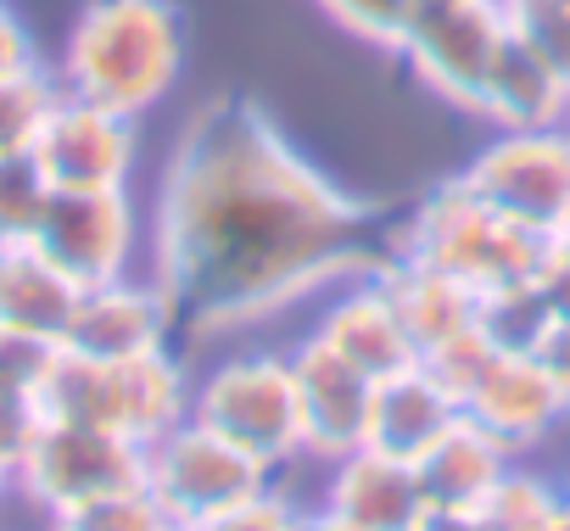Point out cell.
Wrapping results in <instances>:
<instances>
[{
  "instance_id": "9",
  "label": "cell",
  "mask_w": 570,
  "mask_h": 531,
  "mask_svg": "<svg viewBox=\"0 0 570 531\" xmlns=\"http://www.w3.org/2000/svg\"><path fill=\"white\" fill-rule=\"evenodd\" d=\"M18 498L29 509H40V520L90 503L101 492L118 486H146V448L118 436V431H96V425H73V420H46L29 442V453L18 459L12 475Z\"/></svg>"
},
{
  "instance_id": "29",
  "label": "cell",
  "mask_w": 570,
  "mask_h": 531,
  "mask_svg": "<svg viewBox=\"0 0 570 531\" xmlns=\"http://www.w3.org/2000/svg\"><path fill=\"white\" fill-rule=\"evenodd\" d=\"M303 514H308V498H303L292 481H268L257 498L224 509V514L207 520L202 531H303Z\"/></svg>"
},
{
  "instance_id": "16",
  "label": "cell",
  "mask_w": 570,
  "mask_h": 531,
  "mask_svg": "<svg viewBox=\"0 0 570 531\" xmlns=\"http://www.w3.org/2000/svg\"><path fill=\"white\" fill-rule=\"evenodd\" d=\"M464 414L475 425H487L498 442H509L520 459L537 453L559 425H570L548 370L537 358H509V353H492L481 381L464 392Z\"/></svg>"
},
{
  "instance_id": "2",
  "label": "cell",
  "mask_w": 570,
  "mask_h": 531,
  "mask_svg": "<svg viewBox=\"0 0 570 531\" xmlns=\"http://www.w3.org/2000/svg\"><path fill=\"white\" fill-rule=\"evenodd\" d=\"M185 73V18L174 0H85L57 62L68 96L146 118Z\"/></svg>"
},
{
  "instance_id": "11",
  "label": "cell",
  "mask_w": 570,
  "mask_h": 531,
  "mask_svg": "<svg viewBox=\"0 0 570 531\" xmlns=\"http://www.w3.org/2000/svg\"><path fill=\"white\" fill-rule=\"evenodd\" d=\"M29 157L51 190H124L140 163V118L57 90Z\"/></svg>"
},
{
  "instance_id": "12",
  "label": "cell",
  "mask_w": 570,
  "mask_h": 531,
  "mask_svg": "<svg viewBox=\"0 0 570 531\" xmlns=\"http://www.w3.org/2000/svg\"><path fill=\"white\" fill-rule=\"evenodd\" d=\"M179 336H185L179 331V308L140 269V275H124V281L79 292L62 347H73L85 358H151V353H174Z\"/></svg>"
},
{
  "instance_id": "7",
  "label": "cell",
  "mask_w": 570,
  "mask_h": 531,
  "mask_svg": "<svg viewBox=\"0 0 570 531\" xmlns=\"http://www.w3.org/2000/svg\"><path fill=\"white\" fill-rule=\"evenodd\" d=\"M503 51H509L503 0H425L397 57L414 68V79L431 96L475 118Z\"/></svg>"
},
{
  "instance_id": "41",
  "label": "cell",
  "mask_w": 570,
  "mask_h": 531,
  "mask_svg": "<svg viewBox=\"0 0 570 531\" xmlns=\"http://www.w3.org/2000/svg\"><path fill=\"white\" fill-rule=\"evenodd\" d=\"M0 7H7V0H0Z\"/></svg>"
},
{
  "instance_id": "38",
  "label": "cell",
  "mask_w": 570,
  "mask_h": 531,
  "mask_svg": "<svg viewBox=\"0 0 570 531\" xmlns=\"http://www.w3.org/2000/svg\"><path fill=\"white\" fill-rule=\"evenodd\" d=\"M12 492H18V486H12V464H0V503H7Z\"/></svg>"
},
{
  "instance_id": "42",
  "label": "cell",
  "mask_w": 570,
  "mask_h": 531,
  "mask_svg": "<svg viewBox=\"0 0 570 531\" xmlns=\"http://www.w3.org/2000/svg\"><path fill=\"white\" fill-rule=\"evenodd\" d=\"M564 235H570V229H564Z\"/></svg>"
},
{
  "instance_id": "22",
  "label": "cell",
  "mask_w": 570,
  "mask_h": 531,
  "mask_svg": "<svg viewBox=\"0 0 570 531\" xmlns=\"http://www.w3.org/2000/svg\"><path fill=\"white\" fill-rule=\"evenodd\" d=\"M553 308L542 303V292L525 281L514 286H498V292H481V308H475V331L487 336L492 353H509V358H537L542 342L553 336Z\"/></svg>"
},
{
  "instance_id": "30",
  "label": "cell",
  "mask_w": 570,
  "mask_h": 531,
  "mask_svg": "<svg viewBox=\"0 0 570 531\" xmlns=\"http://www.w3.org/2000/svg\"><path fill=\"white\" fill-rule=\"evenodd\" d=\"M453 397H459V409H464V392L481 381V370L492 364V347H487V336L481 331H470V336H459V342H448V347H436V353H425L420 358Z\"/></svg>"
},
{
  "instance_id": "20",
  "label": "cell",
  "mask_w": 570,
  "mask_h": 531,
  "mask_svg": "<svg viewBox=\"0 0 570 531\" xmlns=\"http://www.w3.org/2000/svg\"><path fill=\"white\" fill-rule=\"evenodd\" d=\"M459 397L425 370V364H409L386 381H375V403H370V448L381 453H397V459H420L453 420H459Z\"/></svg>"
},
{
  "instance_id": "27",
  "label": "cell",
  "mask_w": 570,
  "mask_h": 531,
  "mask_svg": "<svg viewBox=\"0 0 570 531\" xmlns=\"http://www.w3.org/2000/svg\"><path fill=\"white\" fill-rule=\"evenodd\" d=\"M57 73H29V79H7L0 85V157H23L57 101Z\"/></svg>"
},
{
  "instance_id": "13",
  "label": "cell",
  "mask_w": 570,
  "mask_h": 531,
  "mask_svg": "<svg viewBox=\"0 0 570 531\" xmlns=\"http://www.w3.org/2000/svg\"><path fill=\"white\" fill-rule=\"evenodd\" d=\"M285 353H292V375H297L308 464H331V459L364 448L375 381L358 364H347L342 353H331L314 331H303L297 342H285Z\"/></svg>"
},
{
  "instance_id": "19",
  "label": "cell",
  "mask_w": 570,
  "mask_h": 531,
  "mask_svg": "<svg viewBox=\"0 0 570 531\" xmlns=\"http://www.w3.org/2000/svg\"><path fill=\"white\" fill-rule=\"evenodd\" d=\"M73 303H79V286L35 240H7L0 246V331L40 336V342L62 347Z\"/></svg>"
},
{
  "instance_id": "3",
  "label": "cell",
  "mask_w": 570,
  "mask_h": 531,
  "mask_svg": "<svg viewBox=\"0 0 570 531\" xmlns=\"http://www.w3.org/2000/svg\"><path fill=\"white\" fill-rule=\"evenodd\" d=\"M185 420H196L213 436L252 453L274 481L308 464L292 353L274 342L240 336V347L218 353L207 370H190V414Z\"/></svg>"
},
{
  "instance_id": "26",
  "label": "cell",
  "mask_w": 570,
  "mask_h": 531,
  "mask_svg": "<svg viewBox=\"0 0 570 531\" xmlns=\"http://www.w3.org/2000/svg\"><path fill=\"white\" fill-rule=\"evenodd\" d=\"M509 35L570 85V0H503Z\"/></svg>"
},
{
  "instance_id": "31",
  "label": "cell",
  "mask_w": 570,
  "mask_h": 531,
  "mask_svg": "<svg viewBox=\"0 0 570 531\" xmlns=\"http://www.w3.org/2000/svg\"><path fill=\"white\" fill-rule=\"evenodd\" d=\"M51 364H57V342L0 331V386H18V392H35L40 397Z\"/></svg>"
},
{
  "instance_id": "1",
  "label": "cell",
  "mask_w": 570,
  "mask_h": 531,
  "mask_svg": "<svg viewBox=\"0 0 570 531\" xmlns=\"http://www.w3.org/2000/svg\"><path fill=\"white\" fill-rule=\"evenodd\" d=\"M386 257L370 201L336 185L257 101L196 107L157 174L146 275L190 342H240Z\"/></svg>"
},
{
  "instance_id": "10",
  "label": "cell",
  "mask_w": 570,
  "mask_h": 531,
  "mask_svg": "<svg viewBox=\"0 0 570 531\" xmlns=\"http://www.w3.org/2000/svg\"><path fill=\"white\" fill-rule=\"evenodd\" d=\"M274 475L240 453L235 442L213 436L207 425L196 420H179L174 431H163L151 448H146V492L163 503L168 520L179 525H207L218 520L224 509L257 498Z\"/></svg>"
},
{
  "instance_id": "17",
  "label": "cell",
  "mask_w": 570,
  "mask_h": 531,
  "mask_svg": "<svg viewBox=\"0 0 570 531\" xmlns=\"http://www.w3.org/2000/svg\"><path fill=\"white\" fill-rule=\"evenodd\" d=\"M375 275H381V286H386V297H392V308H397L420 358L475 331L481 292H470L464 281L431 269V263H414V257H392V252L375 263Z\"/></svg>"
},
{
  "instance_id": "8",
  "label": "cell",
  "mask_w": 570,
  "mask_h": 531,
  "mask_svg": "<svg viewBox=\"0 0 570 531\" xmlns=\"http://www.w3.org/2000/svg\"><path fill=\"white\" fill-rule=\"evenodd\" d=\"M29 240L79 292L146 269V213L129 185L124 190H51Z\"/></svg>"
},
{
  "instance_id": "5",
  "label": "cell",
  "mask_w": 570,
  "mask_h": 531,
  "mask_svg": "<svg viewBox=\"0 0 570 531\" xmlns=\"http://www.w3.org/2000/svg\"><path fill=\"white\" fill-rule=\"evenodd\" d=\"M386 252L431 263V269L464 281L470 292H498V286H514L531 275L542 235H531L514 218H503L498 207H487L453 174L431 196H420L397 229H386Z\"/></svg>"
},
{
  "instance_id": "6",
  "label": "cell",
  "mask_w": 570,
  "mask_h": 531,
  "mask_svg": "<svg viewBox=\"0 0 570 531\" xmlns=\"http://www.w3.org/2000/svg\"><path fill=\"white\" fill-rule=\"evenodd\" d=\"M459 179L520 229L542 240L564 235L570 229V124L492 129L481 151L459 168Z\"/></svg>"
},
{
  "instance_id": "34",
  "label": "cell",
  "mask_w": 570,
  "mask_h": 531,
  "mask_svg": "<svg viewBox=\"0 0 570 531\" xmlns=\"http://www.w3.org/2000/svg\"><path fill=\"white\" fill-rule=\"evenodd\" d=\"M46 62H40V51H35V35L23 29V18L12 12V7H0V85L7 79H29V73H40Z\"/></svg>"
},
{
  "instance_id": "21",
  "label": "cell",
  "mask_w": 570,
  "mask_h": 531,
  "mask_svg": "<svg viewBox=\"0 0 570 531\" xmlns=\"http://www.w3.org/2000/svg\"><path fill=\"white\" fill-rule=\"evenodd\" d=\"M487 129H542V124H570V85L509 35V51L487 85V101L475 112Z\"/></svg>"
},
{
  "instance_id": "25",
  "label": "cell",
  "mask_w": 570,
  "mask_h": 531,
  "mask_svg": "<svg viewBox=\"0 0 570 531\" xmlns=\"http://www.w3.org/2000/svg\"><path fill=\"white\" fill-rule=\"evenodd\" d=\"M314 7L336 29H347L353 40H364L375 51H403V40H409L425 0H314Z\"/></svg>"
},
{
  "instance_id": "33",
  "label": "cell",
  "mask_w": 570,
  "mask_h": 531,
  "mask_svg": "<svg viewBox=\"0 0 570 531\" xmlns=\"http://www.w3.org/2000/svg\"><path fill=\"white\" fill-rule=\"evenodd\" d=\"M531 286L542 292V303L553 308V319H570V235H548L537 263H531Z\"/></svg>"
},
{
  "instance_id": "32",
  "label": "cell",
  "mask_w": 570,
  "mask_h": 531,
  "mask_svg": "<svg viewBox=\"0 0 570 531\" xmlns=\"http://www.w3.org/2000/svg\"><path fill=\"white\" fill-rule=\"evenodd\" d=\"M40 425H46V409H40L35 392L0 386V464H12V475H18V459L29 453Z\"/></svg>"
},
{
  "instance_id": "15",
  "label": "cell",
  "mask_w": 570,
  "mask_h": 531,
  "mask_svg": "<svg viewBox=\"0 0 570 531\" xmlns=\"http://www.w3.org/2000/svg\"><path fill=\"white\" fill-rule=\"evenodd\" d=\"M314 470H320L314 503L353 520V525H364V531H414L431 509L414 459L381 453L370 442L331 459V464H314Z\"/></svg>"
},
{
  "instance_id": "28",
  "label": "cell",
  "mask_w": 570,
  "mask_h": 531,
  "mask_svg": "<svg viewBox=\"0 0 570 531\" xmlns=\"http://www.w3.org/2000/svg\"><path fill=\"white\" fill-rule=\"evenodd\" d=\"M51 201V185L40 174V163L23 151V157H0V246L7 240H29L40 213Z\"/></svg>"
},
{
  "instance_id": "36",
  "label": "cell",
  "mask_w": 570,
  "mask_h": 531,
  "mask_svg": "<svg viewBox=\"0 0 570 531\" xmlns=\"http://www.w3.org/2000/svg\"><path fill=\"white\" fill-rule=\"evenodd\" d=\"M414 531H487L481 509H425V520Z\"/></svg>"
},
{
  "instance_id": "4",
  "label": "cell",
  "mask_w": 570,
  "mask_h": 531,
  "mask_svg": "<svg viewBox=\"0 0 570 531\" xmlns=\"http://www.w3.org/2000/svg\"><path fill=\"white\" fill-rule=\"evenodd\" d=\"M40 409L46 420L118 431L151 448L190 414V364L179 358V347L151 358H85L73 347H57V364L40 386Z\"/></svg>"
},
{
  "instance_id": "24",
  "label": "cell",
  "mask_w": 570,
  "mask_h": 531,
  "mask_svg": "<svg viewBox=\"0 0 570 531\" xmlns=\"http://www.w3.org/2000/svg\"><path fill=\"white\" fill-rule=\"evenodd\" d=\"M163 525L168 514L146 486H118V492H101L46 520V531H163Z\"/></svg>"
},
{
  "instance_id": "40",
  "label": "cell",
  "mask_w": 570,
  "mask_h": 531,
  "mask_svg": "<svg viewBox=\"0 0 570 531\" xmlns=\"http://www.w3.org/2000/svg\"><path fill=\"white\" fill-rule=\"evenodd\" d=\"M163 531H202V525H179V520H168V525H163Z\"/></svg>"
},
{
  "instance_id": "23",
  "label": "cell",
  "mask_w": 570,
  "mask_h": 531,
  "mask_svg": "<svg viewBox=\"0 0 570 531\" xmlns=\"http://www.w3.org/2000/svg\"><path fill=\"white\" fill-rule=\"evenodd\" d=\"M559 503H564V481L514 459V470L481 503V520L487 531H559Z\"/></svg>"
},
{
  "instance_id": "18",
  "label": "cell",
  "mask_w": 570,
  "mask_h": 531,
  "mask_svg": "<svg viewBox=\"0 0 570 531\" xmlns=\"http://www.w3.org/2000/svg\"><path fill=\"white\" fill-rule=\"evenodd\" d=\"M514 448L498 442L487 425H475L470 414H459L420 459V486H425V503L431 509H481L492 498V486L514 470Z\"/></svg>"
},
{
  "instance_id": "14",
  "label": "cell",
  "mask_w": 570,
  "mask_h": 531,
  "mask_svg": "<svg viewBox=\"0 0 570 531\" xmlns=\"http://www.w3.org/2000/svg\"><path fill=\"white\" fill-rule=\"evenodd\" d=\"M303 331H314L331 353L358 364L370 381H386V375L420 364V353H414V342H409V331H403V319H397V308H392L375 269L347 275L342 286H331L314 303V319Z\"/></svg>"
},
{
  "instance_id": "39",
  "label": "cell",
  "mask_w": 570,
  "mask_h": 531,
  "mask_svg": "<svg viewBox=\"0 0 570 531\" xmlns=\"http://www.w3.org/2000/svg\"><path fill=\"white\" fill-rule=\"evenodd\" d=\"M559 531H570V481H564V503H559Z\"/></svg>"
},
{
  "instance_id": "37",
  "label": "cell",
  "mask_w": 570,
  "mask_h": 531,
  "mask_svg": "<svg viewBox=\"0 0 570 531\" xmlns=\"http://www.w3.org/2000/svg\"><path fill=\"white\" fill-rule=\"evenodd\" d=\"M303 531H364V525H353V520H342V514H331V509L308 503V514H303Z\"/></svg>"
},
{
  "instance_id": "35",
  "label": "cell",
  "mask_w": 570,
  "mask_h": 531,
  "mask_svg": "<svg viewBox=\"0 0 570 531\" xmlns=\"http://www.w3.org/2000/svg\"><path fill=\"white\" fill-rule=\"evenodd\" d=\"M537 364L548 370V381H553V392H559V403H564V414H570V319L553 325V336L542 342Z\"/></svg>"
}]
</instances>
